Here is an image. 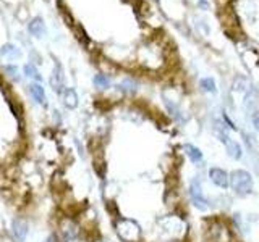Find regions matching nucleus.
<instances>
[{
    "instance_id": "9b49d317",
    "label": "nucleus",
    "mask_w": 259,
    "mask_h": 242,
    "mask_svg": "<svg viewBox=\"0 0 259 242\" xmlns=\"http://www.w3.org/2000/svg\"><path fill=\"white\" fill-rule=\"evenodd\" d=\"M63 103L68 108H76L78 107V94L73 89H65L63 91Z\"/></svg>"
},
{
    "instance_id": "f8f14e48",
    "label": "nucleus",
    "mask_w": 259,
    "mask_h": 242,
    "mask_svg": "<svg viewBox=\"0 0 259 242\" xmlns=\"http://www.w3.org/2000/svg\"><path fill=\"white\" fill-rule=\"evenodd\" d=\"M51 84L54 86L55 91H60L62 86H63V71H62V67L59 63L55 65V70H54V75L51 78Z\"/></svg>"
},
{
    "instance_id": "20e7f679",
    "label": "nucleus",
    "mask_w": 259,
    "mask_h": 242,
    "mask_svg": "<svg viewBox=\"0 0 259 242\" xmlns=\"http://www.w3.org/2000/svg\"><path fill=\"white\" fill-rule=\"evenodd\" d=\"M190 199L193 202V205L198 210H201V212H206L210 207L207 197L204 196V191H202V184L198 177H194L190 184Z\"/></svg>"
},
{
    "instance_id": "dca6fc26",
    "label": "nucleus",
    "mask_w": 259,
    "mask_h": 242,
    "mask_svg": "<svg viewBox=\"0 0 259 242\" xmlns=\"http://www.w3.org/2000/svg\"><path fill=\"white\" fill-rule=\"evenodd\" d=\"M120 91H123L126 94H133L136 91V83L133 79H126L120 84Z\"/></svg>"
},
{
    "instance_id": "6ab92c4d",
    "label": "nucleus",
    "mask_w": 259,
    "mask_h": 242,
    "mask_svg": "<svg viewBox=\"0 0 259 242\" xmlns=\"http://www.w3.org/2000/svg\"><path fill=\"white\" fill-rule=\"evenodd\" d=\"M5 71L8 73V76H12L15 81H18V79H20L18 68H16V67H12V65H8V67H5Z\"/></svg>"
},
{
    "instance_id": "a211bd4d",
    "label": "nucleus",
    "mask_w": 259,
    "mask_h": 242,
    "mask_svg": "<svg viewBox=\"0 0 259 242\" xmlns=\"http://www.w3.org/2000/svg\"><path fill=\"white\" fill-rule=\"evenodd\" d=\"M249 119H251V125L254 126L256 131H259V111H257V110L251 111V113H249Z\"/></svg>"
},
{
    "instance_id": "6e6552de",
    "label": "nucleus",
    "mask_w": 259,
    "mask_h": 242,
    "mask_svg": "<svg viewBox=\"0 0 259 242\" xmlns=\"http://www.w3.org/2000/svg\"><path fill=\"white\" fill-rule=\"evenodd\" d=\"M224 145H225L227 153H229V157H230V158H233V160H240V158H241L243 150H241V145H240L237 141L230 139V141H227Z\"/></svg>"
},
{
    "instance_id": "ddd939ff",
    "label": "nucleus",
    "mask_w": 259,
    "mask_h": 242,
    "mask_svg": "<svg viewBox=\"0 0 259 242\" xmlns=\"http://www.w3.org/2000/svg\"><path fill=\"white\" fill-rule=\"evenodd\" d=\"M0 55L2 56H8V58H20V50L12 44H5L2 48H0Z\"/></svg>"
},
{
    "instance_id": "f257e3e1",
    "label": "nucleus",
    "mask_w": 259,
    "mask_h": 242,
    "mask_svg": "<svg viewBox=\"0 0 259 242\" xmlns=\"http://www.w3.org/2000/svg\"><path fill=\"white\" fill-rule=\"evenodd\" d=\"M157 232L160 234V237L168 239V240L182 239L186 232V223L180 216H175V215L160 218L157 221Z\"/></svg>"
},
{
    "instance_id": "1a4fd4ad",
    "label": "nucleus",
    "mask_w": 259,
    "mask_h": 242,
    "mask_svg": "<svg viewBox=\"0 0 259 242\" xmlns=\"http://www.w3.org/2000/svg\"><path fill=\"white\" fill-rule=\"evenodd\" d=\"M29 32L36 37H42L46 34V24L42 18H34L29 23Z\"/></svg>"
},
{
    "instance_id": "4468645a",
    "label": "nucleus",
    "mask_w": 259,
    "mask_h": 242,
    "mask_svg": "<svg viewBox=\"0 0 259 242\" xmlns=\"http://www.w3.org/2000/svg\"><path fill=\"white\" fill-rule=\"evenodd\" d=\"M201 87L204 89L206 92H210V94H215L217 92V87H215V81L212 78H204L201 81Z\"/></svg>"
},
{
    "instance_id": "aec40b11",
    "label": "nucleus",
    "mask_w": 259,
    "mask_h": 242,
    "mask_svg": "<svg viewBox=\"0 0 259 242\" xmlns=\"http://www.w3.org/2000/svg\"><path fill=\"white\" fill-rule=\"evenodd\" d=\"M254 168H256V171H257V174H259V160H256V165H254Z\"/></svg>"
},
{
    "instance_id": "7ed1b4c3",
    "label": "nucleus",
    "mask_w": 259,
    "mask_h": 242,
    "mask_svg": "<svg viewBox=\"0 0 259 242\" xmlns=\"http://www.w3.org/2000/svg\"><path fill=\"white\" fill-rule=\"evenodd\" d=\"M117 234L121 240L125 242H138L141 239V228L140 224L133 220H126V218H121L117 221Z\"/></svg>"
},
{
    "instance_id": "9d476101",
    "label": "nucleus",
    "mask_w": 259,
    "mask_h": 242,
    "mask_svg": "<svg viewBox=\"0 0 259 242\" xmlns=\"http://www.w3.org/2000/svg\"><path fill=\"white\" fill-rule=\"evenodd\" d=\"M29 94L32 95V99H34L37 103L46 105V92H44V89L40 84H37V83L31 84L29 86Z\"/></svg>"
},
{
    "instance_id": "0eeeda50",
    "label": "nucleus",
    "mask_w": 259,
    "mask_h": 242,
    "mask_svg": "<svg viewBox=\"0 0 259 242\" xmlns=\"http://www.w3.org/2000/svg\"><path fill=\"white\" fill-rule=\"evenodd\" d=\"M183 150H185L186 155H188V158H190L196 166H201L202 163H204V155H202V152L196 147V145L185 144V145H183Z\"/></svg>"
},
{
    "instance_id": "39448f33",
    "label": "nucleus",
    "mask_w": 259,
    "mask_h": 242,
    "mask_svg": "<svg viewBox=\"0 0 259 242\" xmlns=\"http://www.w3.org/2000/svg\"><path fill=\"white\" fill-rule=\"evenodd\" d=\"M209 177L217 188L221 189H227L230 186V176L227 174L222 168H210L209 169Z\"/></svg>"
},
{
    "instance_id": "423d86ee",
    "label": "nucleus",
    "mask_w": 259,
    "mask_h": 242,
    "mask_svg": "<svg viewBox=\"0 0 259 242\" xmlns=\"http://www.w3.org/2000/svg\"><path fill=\"white\" fill-rule=\"evenodd\" d=\"M12 234L18 242H24V239L28 236V224L20 220V218H15L12 221Z\"/></svg>"
},
{
    "instance_id": "f3484780",
    "label": "nucleus",
    "mask_w": 259,
    "mask_h": 242,
    "mask_svg": "<svg viewBox=\"0 0 259 242\" xmlns=\"http://www.w3.org/2000/svg\"><path fill=\"white\" fill-rule=\"evenodd\" d=\"M24 75H26L28 78H31V79L40 81V76L37 75V70L32 67V65H26V67H24Z\"/></svg>"
},
{
    "instance_id": "f03ea898",
    "label": "nucleus",
    "mask_w": 259,
    "mask_h": 242,
    "mask_svg": "<svg viewBox=\"0 0 259 242\" xmlns=\"http://www.w3.org/2000/svg\"><path fill=\"white\" fill-rule=\"evenodd\" d=\"M230 188L237 196H248L253 191V177L245 169H235L230 174Z\"/></svg>"
},
{
    "instance_id": "2eb2a0df",
    "label": "nucleus",
    "mask_w": 259,
    "mask_h": 242,
    "mask_svg": "<svg viewBox=\"0 0 259 242\" xmlns=\"http://www.w3.org/2000/svg\"><path fill=\"white\" fill-rule=\"evenodd\" d=\"M94 84H96V87H99V89H107L110 86V81L105 75H96L94 76Z\"/></svg>"
}]
</instances>
